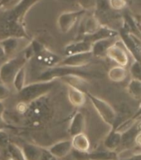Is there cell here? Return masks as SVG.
I'll return each instance as SVG.
<instances>
[{
	"instance_id": "obj_35",
	"label": "cell",
	"mask_w": 141,
	"mask_h": 160,
	"mask_svg": "<svg viewBox=\"0 0 141 160\" xmlns=\"http://www.w3.org/2000/svg\"><path fill=\"white\" fill-rule=\"evenodd\" d=\"M141 117V107L139 108V109L136 112V113L133 116V118H136V119H139V118Z\"/></svg>"
},
{
	"instance_id": "obj_32",
	"label": "cell",
	"mask_w": 141,
	"mask_h": 160,
	"mask_svg": "<svg viewBox=\"0 0 141 160\" xmlns=\"http://www.w3.org/2000/svg\"><path fill=\"white\" fill-rule=\"evenodd\" d=\"M9 128V124L3 119L2 116H0V132H2L3 130L7 129V128Z\"/></svg>"
},
{
	"instance_id": "obj_34",
	"label": "cell",
	"mask_w": 141,
	"mask_h": 160,
	"mask_svg": "<svg viewBox=\"0 0 141 160\" xmlns=\"http://www.w3.org/2000/svg\"><path fill=\"white\" fill-rule=\"evenodd\" d=\"M4 111H5L4 105H3V103H2V102H1V101H0V116H2V114H3Z\"/></svg>"
},
{
	"instance_id": "obj_22",
	"label": "cell",
	"mask_w": 141,
	"mask_h": 160,
	"mask_svg": "<svg viewBox=\"0 0 141 160\" xmlns=\"http://www.w3.org/2000/svg\"><path fill=\"white\" fill-rule=\"evenodd\" d=\"M128 72L126 68L120 65H116L115 67H112L108 71V78L112 82H123L127 78Z\"/></svg>"
},
{
	"instance_id": "obj_16",
	"label": "cell",
	"mask_w": 141,
	"mask_h": 160,
	"mask_svg": "<svg viewBox=\"0 0 141 160\" xmlns=\"http://www.w3.org/2000/svg\"><path fill=\"white\" fill-rule=\"evenodd\" d=\"M67 98L72 106L79 108L85 104L87 100V94L77 88L67 86Z\"/></svg>"
},
{
	"instance_id": "obj_30",
	"label": "cell",
	"mask_w": 141,
	"mask_h": 160,
	"mask_svg": "<svg viewBox=\"0 0 141 160\" xmlns=\"http://www.w3.org/2000/svg\"><path fill=\"white\" fill-rule=\"evenodd\" d=\"M80 7L83 10H90L96 7V0H77Z\"/></svg>"
},
{
	"instance_id": "obj_8",
	"label": "cell",
	"mask_w": 141,
	"mask_h": 160,
	"mask_svg": "<svg viewBox=\"0 0 141 160\" xmlns=\"http://www.w3.org/2000/svg\"><path fill=\"white\" fill-rule=\"evenodd\" d=\"M106 56L117 63L125 67L129 62V56L125 49L124 42L121 40H116L106 52Z\"/></svg>"
},
{
	"instance_id": "obj_28",
	"label": "cell",
	"mask_w": 141,
	"mask_h": 160,
	"mask_svg": "<svg viewBox=\"0 0 141 160\" xmlns=\"http://www.w3.org/2000/svg\"><path fill=\"white\" fill-rule=\"evenodd\" d=\"M95 8L96 9V11L99 12L100 14L111 10V8L110 7L109 0H96Z\"/></svg>"
},
{
	"instance_id": "obj_7",
	"label": "cell",
	"mask_w": 141,
	"mask_h": 160,
	"mask_svg": "<svg viewBox=\"0 0 141 160\" xmlns=\"http://www.w3.org/2000/svg\"><path fill=\"white\" fill-rule=\"evenodd\" d=\"M86 12V10L81 8L80 10L62 12L57 18V25L60 31L63 33L70 32L77 22L84 16Z\"/></svg>"
},
{
	"instance_id": "obj_24",
	"label": "cell",
	"mask_w": 141,
	"mask_h": 160,
	"mask_svg": "<svg viewBox=\"0 0 141 160\" xmlns=\"http://www.w3.org/2000/svg\"><path fill=\"white\" fill-rule=\"evenodd\" d=\"M26 75H27V70H26V66H24L17 72L13 78L12 85L17 92H19L26 85Z\"/></svg>"
},
{
	"instance_id": "obj_21",
	"label": "cell",
	"mask_w": 141,
	"mask_h": 160,
	"mask_svg": "<svg viewBox=\"0 0 141 160\" xmlns=\"http://www.w3.org/2000/svg\"><path fill=\"white\" fill-rule=\"evenodd\" d=\"M101 26V23L96 16L92 15V16L87 17L82 23L83 36L94 33L95 32H96L97 30L99 29Z\"/></svg>"
},
{
	"instance_id": "obj_26",
	"label": "cell",
	"mask_w": 141,
	"mask_h": 160,
	"mask_svg": "<svg viewBox=\"0 0 141 160\" xmlns=\"http://www.w3.org/2000/svg\"><path fill=\"white\" fill-rule=\"evenodd\" d=\"M7 152L10 155V158L13 160H25L24 154L22 152V148L17 146L13 142L7 143Z\"/></svg>"
},
{
	"instance_id": "obj_18",
	"label": "cell",
	"mask_w": 141,
	"mask_h": 160,
	"mask_svg": "<svg viewBox=\"0 0 141 160\" xmlns=\"http://www.w3.org/2000/svg\"><path fill=\"white\" fill-rule=\"evenodd\" d=\"M72 141V148L80 152H89L91 148V142H90L89 138L85 132H81L77 135H74Z\"/></svg>"
},
{
	"instance_id": "obj_25",
	"label": "cell",
	"mask_w": 141,
	"mask_h": 160,
	"mask_svg": "<svg viewBox=\"0 0 141 160\" xmlns=\"http://www.w3.org/2000/svg\"><path fill=\"white\" fill-rule=\"evenodd\" d=\"M127 91L134 99H141V80L132 78L128 83Z\"/></svg>"
},
{
	"instance_id": "obj_12",
	"label": "cell",
	"mask_w": 141,
	"mask_h": 160,
	"mask_svg": "<svg viewBox=\"0 0 141 160\" xmlns=\"http://www.w3.org/2000/svg\"><path fill=\"white\" fill-rule=\"evenodd\" d=\"M92 44L91 42H87L86 40H77L69 42L64 47L63 53L64 56L82 53V52H91L92 51Z\"/></svg>"
},
{
	"instance_id": "obj_23",
	"label": "cell",
	"mask_w": 141,
	"mask_h": 160,
	"mask_svg": "<svg viewBox=\"0 0 141 160\" xmlns=\"http://www.w3.org/2000/svg\"><path fill=\"white\" fill-rule=\"evenodd\" d=\"M88 159L89 160H118L117 153L115 151L105 150V151H96V152H88Z\"/></svg>"
},
{
	"instance_id": "obj_36",
	"label": "cell",
	"mask_w": 141,
	"mask_h": 160,
	"mask_svg": "<svg viewBox=\"0 0 141 160\" xmlns=\"http://www.w3.org/2000/svg\"><path fill=\"white\" fill-rule=\"evenodd\" d=\"M5 58V54L3 49H2V45H1V42H0V58Z\"/></svg>"
},
{
	"instance_id": "obj_37",
	"label": "cell",
	"mask_w": 141,
	"mask_h": 160,
	"mask_svg": "<svg viewBox=\"0 0 141 160\" xmlns=\"http://www.w3.org/2000/svg\"><path fill=\"white\" fill-rule=\"evenodd\" d=\"M5 1H6V0H0V7H2V6L4 5Z\"/></svg>"
},
{
	"instance_id": "obj_33",
	"label": "cell",
	"mask_w": 141,
	"mask_h": 160,
	"mask_svg": "<svg viewBox=\"0 0 141 160\" xmlns=\"http://www.w3.org/2000/svg\"><path fill=\"white\" fill-rule=\"evenodd\" d=\"M122 160H141V153H136V154H134L131 157Z\"/></svg>"
},
{
	"instance_id": "obj_29",
	"label": "cell",
	"mask_w": 141,
	"mask_h": 160,
	"mask_svg": "<svg viewBox=\"0 0 141 160\" xmlns=\"http://www.w3.org/2000/svg\"><path fill=\"white\" fill-rule=\"evenodd\" d=\"M110 7L114 11H120L124 9L126 6L125 0H109Z\"/></svg>"
},
{
	"instance_id": "obj_6",
	"label": "cell",
	"mask_w": 141,
	"mask_h": 160,
	"mask_svg": "<svg viewBox=\"0 0 141 160\" xmlns=\"http://www.w3.org/2000/svg\"><path fill=\"white\" fill-rule=\"evenodd\" d=\"M86 94L92 103L93 107L95 108L97 113L101 118V119L110 126H113L116 120L117 115L111 105L106 101L97 96H95L91 92H87Z\"/></svg>"
},
{
	"instance_id": "obj_11",
	"label": "cell",
	"mask_w": 141,
	"mask_h": 160,
	"mask_svg": "<svg viewBox=\"0 0 141 160\" xmlns=\"http://www.w3.org/2000/svg\"><path fill=\"white\" fill-rule=\"evenodd\" d=\"M52 156L58 159L65 158L72 151V145L71 140H62L51 145L47 148Z\"/></svg>"
},
{
	"instance_id": "obj_2",
	"label": "cell",
	"mask_w": 141,
	"mask_h": 160,
	"mask_svg": "<svg viewBox=\"0 0 141 160\" xmlns=\"http://www.w3.org/2000/svg\"><path fill=\"white\" fill-rule=\"evenodd\" d=\"M57 82V79L50 81H38L26 84L18 93V101L21 103L28 105L47 95L52 91Z\"/></svg>"
},
{
	"instance_id": "obj_3",
	"label": "cell",
	"mask_w": 141,
	"mask_h": 160,
	"mask_svg": "<svg viewBox=\"0 0 141 160\" xmlns=\"http://www.w3.org/2000/svg\"><path fill=\"white\" fill-rule=\"evenodd\" d=\"M29 57L27 56L24 49L19 54L15 57L9 58L6 62L0 65V81L2 83L9 86L12 84L13 78L22 67L26 66L29 61Z\"/></svg>"
},
{
	"instance_id": "obj_4",
	"label": "cell",
	"mask_w": 141,
	"mask_h": 160,
	"mask_svg": "<svg viewBox=\"0 0 141 160\" xmlns=\"http://www.w3.org/2000/svg\"><path fill=\"white\" fill-rule=\"evenodd\" d=\"M68 75H79L83 78L90 76V73L85 70V67L75 68L68 66H59L46 68V69L38 75L37 80L38 81H50V80L60 79L61 78Z\"/></svg>"
},
{
	"instance_id": "obj_14",
	"label": "cell",
	"mask_w": 141,
	"mask_h": 160,
	"mask_svg": "<svg viewBox=\"0 0 141 160\" xmlns=\"http://www.w3.org/2000/svg\"><path fill=\"white\" fill-rule=\"evenodd\" d=\"M117 36H118V32L116 30L113 29L111 28L107 27L106 25L103 26L101 24V26L100 27V28L97 30L96 32H95L94 33H92V34L84 35L82 39L86 40L92 44L93 42L98 41V40L106 38L117 37Z\"/></svg>"
},
{
	"instance_id": "obj_20",
	"label": "cell",
	"mask_w": 141,
	"mask_h": 160,
	"mask_svg": "<svg viewBox=\"0 0 141 160\" xmlns=\"http://www.w3.org/2000/svg\"><path fill=\"white\" fill-rule=\"evenodd\" d=\"M25 160H41L43 148L32 143H25L22 148Z\"/></svg>"
},
{
	"instance_id": "obj_5",
	"label": "cell",
	"mask_w": 141,
	"mask_h": 160,
	"mask_svg": "<svg viewBox=\"0 0 141 160\" xmlns=\"http://www.w3.org/2000/svg\"><path fill=\"white\" fill-rule=\"evenodd\" d=\"M29 46L32 52V57L36 59L40 64L46 68L54 67L58 64L62 58L48 49L44 44L36 39H31Z\"/></svg>"
},
{
	"instance_id": "obj_19",
	"label": "cell",
	"mask_w": 141,
	"mask_h": 160,
	"mask_svg": "<svg viewBox=\"0 0 141 160\" xmlns=\"http://www.w3.org/2000/svg\"><path fill=\"white\" fill-rule=\"evenodd\" d=\"M122 133L113 129L108 133L104 140V146L107 150L115 151L121 145Z\"/></svg>"
},
{
	"instance_id": "obj_1",
	"label": "cell",
	"mask_w": 141,
	"mask_h": 160,
	"mask_svg": "<svg viewBox=\"0 0 141 160\" xmlns=\"http://www.w3.org/2000/svg\"><path fill=\"white\" fill-rule=\"evenodd\" d=\"M42 0H18L5 17L2 30L6 32H18L24 29L26 15L35 4Z\"/></svg>"
},
{
	"instance_id": "obj_38",
	"label": "cell",
	"mask_w": 141,
	"mask_h": 160,
	"mask_svg": "<svg viewBox=\"0 0 141 160\" xmlns=\"http://www.w3.org/2000/svg\"><path fill=\"white\" fill-rule=\"evenodd\" d=\"M50 160H59L58 159V158H55V157H53V156H52V158H51V159Z\"/></svg>"
},
{
	"instance_id": "obj_9",
	"label": "cell",
	"mask_w": 141,
	"mask_h": 160,
	"mask_svg": "<svg viewBox=\"0 0 141 160\" xmlns=\"http://www.w3.org/2000/svg\"><path fill=\"white\" fill-rule=\"evenodd\" d=\"M93 58L94 57L92 55V51L82 52V53H77V54L69 55V56H65L64 58H62V59L57 65L75 68L86 67L92 62Z\"/></svg>"
},
{
	"instance_id": "obj_31",
	"label": "cell",
	"mask_w": 141,
	"mask_h": 160,
	"mask_svg": "<svg viewBox=\"0 0 141 160\" xmlns=\"http://www.w3.org/2000/svg\"><path fill=\"white\" fill-rule=\"evenodd\" d=\"M10 95V90L8 86L2 82H0V101L3 102L7 99Z\"/></svg>"
},
{
	"instance_id": "obj_27",
	"label": "cell",
	"mask_w": 141,
	"mask_h": 160,
	"mask_svg": "<svg viewBox=\"0 0 141 160\" xmlns=\"http://www.w3.org/2000/svg\"><path fill=\"white\" fill-rule=\"evenodd\" d=\"M129 73L132 78L141 80V62L138 60H135L129 68Z\"/></svg>"
},
{
	"instance_id": "obj_13",
	"label": "cell",
	"mask_w": 141,
	"mask_h": 160,
	"mask_svg": "<svg viewBox=\"0 0 141 160\" xmlns=\"http://www.w3.org/2000/svg\"><path fill=\"white\" fill-rule=\"evenodd\" d=\"M117 37H111L98 40L92 43V52L93 57L103 58L106 56L108 48L116 41Z\"/></svg>"
},
{
	"instance_id": "obj_17",
	"label": "cell",
	"mask_w": 141,
	"mask_h": 160,
	"mask_svg": "<svg viewBox=\"0 0 141 160\" xmlns=\"http://www.w3.org/2000/svg\"><path fill=\"white\" fill-rule=\"evenodd\" d=\"M61 81L67 84V86L77 88L78 89L82 90L84 92H87V88L88 86V81L86 78H83L79 75H68L60 78Z\"/></svg>"
},
{
	"instance_id": "obj_39",
	"label": "cell",
	"mask_w": 141,
	"mask_h": 160,
	"mask_svg": "<svg viewBox=\"0 0 141 160\" xmlns=\"http://www.w3.org/2000/svg\"><path fill=\"white\" fill-rule=\"evenodd\" d=\"M8 160H13V159H12V158H9V159H8Z\"/></svg>"
},
{
	"instance_id": "obj_15",
	"label": "cell",
	"mask_w": 141,
	"mask_h": 160,
	"mask_svg": "<svg viewBox=\"0 0 141 160\" xmlns=\"http://www.w3.org/2000/svg\"><path fill=\"white\" fill-rule=\"evenodd\" d=\"M86 128V118L82 112H77L72 117L69 124V133L73 137L81 132H84Z\"/></svg>"
},
{
	"instance_id": "obj_10",
	"label": "cell",
	"mask_w": 141,
	"mask_h": 160,
	"mask_svg": "<svg viewBox=\"0 0 141 160\" xmlns=\"http://www.w3.org/2000/svg\"><path fill=\"white\" fill-rule=\"evenodd\" d=\"M26 41H29V39L23 38L7 37L0 40L2 49L4 52L5 58H12V56L17 54V52L20 50V48H22Z\"/></svg>"
}]
</instances>
